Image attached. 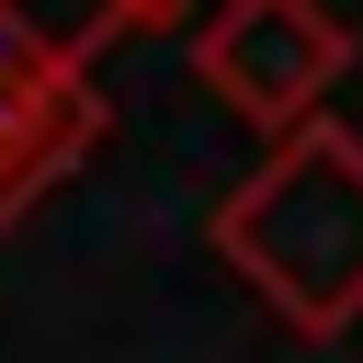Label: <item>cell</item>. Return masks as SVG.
<instances>
[{"label":"cell","mask_w":363,"mask_h":363,"mask_svg":"<svg viewBox=\"0 0 363 363\" xmlns=\"http://www.w3.org/2000/svg\"><path fill=\"white\" fill-rule=\"evenodd\" d=\"M91 147H102V91H91L79 45H57V34L0 11V216H23Z\"/></svg>","instance_id":"cell-3"},{"label":"cell","mask_w":363,"mask_h":363,"mask_svg":"<svg viewBox=\"0 0 363 363\" xmlns=\"http://www.w3.org/2000/svg\"><path fill=\"white\" fill-rule=\"evenodd\" d=\"M102 11H113L125 34H182V23L204 11V0H102Z\"/></svg>","instance_id":"cell-4"},{"label":"cell","mask_w":363,"mask_h":363,"mask_svg":"<svg viewBox=\"0 0 363 363\" xmlns=\"http://www.w3.org/2000/svg\"><path fill=\"white\" fill-rule=\"evenodd\" d=\"M216 261L295 340H340L363 318V136L329 113L284 125L272 159L216 204Z\"/></svg>","instance_id":"cell-1"},{"label":"cell","mask_w":363,"mask_h":363,"mask_svg":"<svg viewBox=\"0 0 363 363\" xmlns=\"http://www.w3.org/2000/svg\"><path fill=\"white\" fill-rule=\"evenodd\" d=\"M340 68H352V23L329 0H216L193 23V79L261 136L306 125L340 91Z\"/></svg>","instance_id":"cell-2"}]
</instances>
